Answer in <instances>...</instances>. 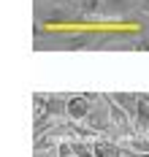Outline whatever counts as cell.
Listing matches in <instances>:
<instances>
[{
	"mask_svg": "<svg viewBox=\"0 0 149 157\" xmlns=\"http://www.w3.org/2000/svg\"><path fill=\"white\" fill-rule=\"evenodd\" d=\"M84 125L90 127L92 133H109V130H114V125H111V114H109V106H106V98H103V95H100V100L92 103V111L87 114Z\"/></svg>",
	"mask_w": 149,
	"mask_h": 157,
	"instance_id": "obj_1",
	"label": "cell"
},
{
	"mask_svg": "<svg viewBox=\"0 0 149 157\" xmlns=\"http://www.w3.org/2000/svg\"><path fill=\"white\" fill-rule=\"evenodd\" d=\"M76 3H79V11L84 16H92V14H98L100 8H103V0H76Z\"/></svg>",
	"mask_w": 149,
	"mask_h": 157,
	"instance_id": "obj_12",
	"label": "cell"
},
{
	"mask_svg": "<svg viewBox=\"0 0 149 157\" xmlns=\"http://www.w3.org/2000/svg\"><path fill=\"white\" fill-rule=\"evenodd\" d=\"M90 111H92V100H90L87 95H73V98H68V117H71L73 122H84Z\"/></svg>",
	"mask_w": 149,
	"mask_h": 157,
	"instance_id": "obj_4",
	"label": "cell"
},
{
	"mask_svg": "<svg viewBox=\"0 0 149 157\" xmlns=\"http://www.w3.org/2000/svg\"><path fill=\"white\" fill-rule=\"evenodd\" d=\"M133 127H136V133H147L149 130V106L141 98V92H138V111L133 114Z\"/></svg>",
	"mask_w": 149,
	"mask_h": 157,
	"instance_id": "obj_8",
	"label": "cell"
},
{
	"mask_svg": "<svg viewBox=\"0 0 149 157\" xmlns=\"http://www.w3.org/2000/svg\"><path fill=\"white\" fill-rule=\"evenodd\" d=\"M71 149L76 157H95L92 152V141H71Z\"/></svg>",
	"mask_w": 149,
	"mask_h": 157,
	"instance_id": "obj_11",
	"label": "cell"
},
{
	"mask_svg": "<svg viewBox=\"0 0 149 157\" xmlns=\"http://www.w3.org/2000/svg\"><path fill=\"white\" fill-rule=\"evenodd\" d=\"M57 155H60V157H71V155H73V149H71V144H65V141H63L60 146H57Z\"/></svg>",
	"mask_w": 149,
	"mask_h": 157,
	"instance_id": "obj_13",
	"label": "cell"
},
{
	"mask_svg": "<svg viewBox=\"0 0 149 157\" xmlns=\"http://www.w3.org/2000/svg\"><path fill=\"white\" fill-rule=\"evenodd\" d=\"M111 98H114V100L128 111L130 117L138 111V92H111Z\"/></svg>",
	"mask_w": 149,
	"mask_h": 157,
	"instance_id": "obj_9",
	"label": "cell"
},
{
	"mask_svg": "<svg viewBox=\"0 0 149 157\" xmlns=\"http://www.w3.org/2000/svg\"><path fill=\"white\" fill-rule=\"evenodd\" d=\"M147 136H149V130H147Z\"/></svg>",
	"mask_w": 149,
	"mask_h": 157,
	"instance_id": "obj_18",
	"label": "cell"
},
{
	"mask_svg": "<svg viewBox=\"0 0 149 157\" xmlns=\"http://www.w3.org/2000/svg\"><path fill=\"white\" fill-rule=\"evenodd\" d=\"M141 19H144V30H147V35H149V16H147V14H141Z\"/></svg>",
	"mask_w": 149,
	"mask_h": 157,
	"instance_id": "obj_15",
	"label": "cell"
},
{
	"mask_svg": "<svg viewBox=\"0 0 149 157\" xmlns=\"http://www.w3.org/2000/svg\"><path fill=\"white\" fill-rule=\"evenodd\" d=\"M92 152H95V157H125L119 144L117 141H106V138L92 141Z\"/></svg>",
	"mask_w": 149,
	"mask_h": 157,
	"instance_id": "obj_7",
	"label": "cell"
},
{
	"mask_svg": "<svg viewBox=\"0 0 149 157\" xmlns=\"http://www.w3.org/2000/svg\"><path fill=\"white\" fill-rule=\"evenodd\" d=\"M141 98H144V100H147V106H149V92H141Z\"/></svg>",
	"mask_w": 149,
	"mask_h": 157,
	"instance_id": "obj_16",
	"label": "cell"
},
{
	"mask_svg": "<svg viewBox=\"0 0 149 157\" xmlns=\"http://www.w3.org/2000/svg\"><path fill=\"white\" fill-rule=\"evenodd\" d=\"M54 46L57 49H68V52H82V49L95 46V35H92V33H68V35H63Z\"/></svg>",
	"mask_w": 149,
	"mask_h": 157,
	"instance_id": "obj_2",
	"label": "cell"
},
{
	"mask_svg": "<svg viewBox=\"0 0 149 157\" xmlns=\"http://www.w3.org/2000/svg\"><path fill=\"white\" fill-rule=\"evenodd\" d=\"M44 114L57 119V117H68V98L63 95H49L46 98V106H44Z\"/></svg>",
	"mask_w": 149,
	"mask_h": 157,
	"instance_id": "obj_6",
	"label": "cell"
},
{
	"mask_svg": "<svg viewBox=\"0 0 149 157\" xmlns=\"http://www.w3.org/2000/svg\"><path fill=\"white\" fill-rule=\"evenodd\" d=\"M71 157H76V155H71Z\"/></svg>",
	"mask_w": 149,
	"mask_h": 157,
	"instance_id": "obj_17",
	"label": "cell"
},
{
	"mask_svg": "<svg viewBox=\"0 0 149 157\" xmlns=\"http://www.w3.org/2000/svg\"><path fill=\"white\" fill-rule=\"evenodd\" d=\"M41 22L49 25V27H60V25H71L73 22V14L68 8H63V6H52L49 11L41 16Z\"/></svg>",
	"mask_w": 149,
	"mask_h": 157,
	"instance_id": "obj_5",
	"label": "cell"
},
{
	"mask_svg": "<svg viewBox=\"0 0 149 157\" xmlns=\"http://www.w3.org/2000/svg\"><path fill=\"white\" fill-rule=\"evenodd\" d=\"M122 146H128L133 152H141V155H144V152H149V136H138V133H136V136H130Z\"/></svg>",
	"mask_w": 149,
	"mask_h": 157,
	"instance_id": "obj_10",
	"label": "cell"
},
{
	"mask_svg": "<svg viewBox=\"0 0 149 157\" xmlns=\"http://www.w3.org/2000/svg\"><path fill=\"white\" fill-rule=\"evenodd\" d=\"M138 6H141L138 0H103L100 14H103V16H117V19H122V16L133 14Z\"/></svg>",
	"mask_w": 149,
	"mask_h": 157,
	"instance_id": "obj_3",
	"label": "cell"
},
{
	"mask_svg": "<svg viewBox=\"0 0 149 157\" xmlns=\"http://www.w3.org/2000/svg\"><path fill=\"white\" fill-rule=\"evenodd\" d=\"M138 11H141V14H147V16H149V0H141V6H138Z\"/></svg>",
	"mask_w": 149,
	"mask_h": 157,
	"instance_id": "obj_14",
	"label": "cell"
}]
</instances>
